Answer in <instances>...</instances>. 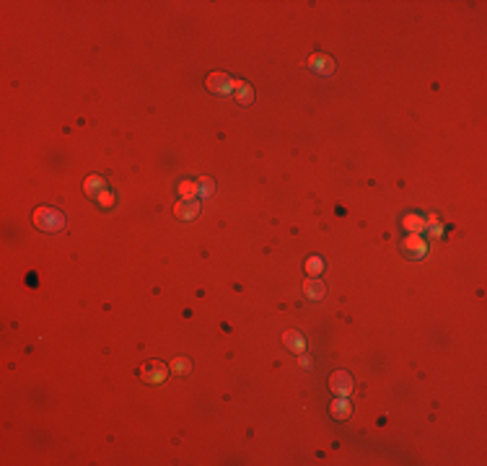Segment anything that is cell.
I'll return each mask as SVG.
<instances>
[{"mask_svg": "<svg viewBox=\"0 0 487 466\" xmlns=\"http://www.w3.org/2000/svg\"><path fill=\"white\" fill-rule=\"evenodd\" d=\"M31 220L44 233H57V231L65 228V215L57 208H37L34 215H31Z\"/></svg>", "mask_w": 487, "mask_h": 466, "instance_id": "obj_1", "label": "cell"}, {"mask_svg": "<svg viewBox=\"0 0 487 466\" xmlns=\"http://www.w3.org/2000/svg\"><path fill=\"white\" fill-rule=\"evenodd\" d=\"M140 376L148 381V383H164L166 376H169V368L161 363V360H151L140 368Z\"/></svg>", "mask_w": 487, "mask_h": 466, "instance_id": "obj_2", "label": "cell"}, {"mask_svg": "<svg viewBox=\"0 0 487 466\" xmlns=\"http://www.w3.org/2000/svg\"><path fill=\"white\" fill-rule=\"evenodd\" d=\"M329 388H332L337 396H350V391H353V376L347 373V370H337V373H332V378H329Z\"/></svg>", "mask_w": 487, "mask_h": 466, "instance_id": "obj_3", "label": "cell"}, {"mask_svg": "<svg viewBox=\"0 0 487 466\" xmlns=\"http://www.w3.org/2000/svg\"><path fill=\"white\" fill-rule=\"evenodd\" d=\"M236 86L231 81V76L226 73H213L210 78H207V91H213V94H231Z\"/></svg>", "mask_w": 487, "mask_h": 466, "instance_id": "obj_4", "label": "cell"}, {"mask_svg": "<svg viewBox=\"0 0 487 466\" xmlns=\"http://www.w3.org/2000/svg\"><path fill=\"white\" fill-rule=\"evenodd\" d=\"M303 293H306L311 301H319V298L327 295V285H324L319 277H309V280L303 283Z\"/></svg>", "mask_w": 487, "mask_h": 466, "instance_id": "obj_5", "label": "cell"}, {"mask_svg": "<svg viewBox=\"0 0 487 466\" xmlns=\"http://www.w3.org/2000/svg\"><path fill=\"white\" fill-rule=\"evenodd\" d=\"M197 213H200V205L194 202V199H189V202H179V205H176V218H182V220H192Z\"/></svg>", "mask_w": 487, "mask_h": 466, "instance_id": "obj_6", "label": "cell"}, {"mask_svg": "<svg viewBox=\"0 0 487 466\" xmlns=\"http://www.w3.org/2000/svg\"><path fill=\"white\" fill-rule=\"evenodd\" d=\"M402 249H404V251H412L409 256H414V259H420V256L425 254V244L417 238V236H409V238L402 244Z\"/></svg>", "mask_w": 487, "mask_h": 466, "instance_id": "obj_7", "label": "cell"}, {"mask_svg": "<svg viewBox=\"0 0 487 466\" xmlns=\"http://www.w3.org/2000/svg\"><path fill=\"white\" fill-rule=\"evenodd\" d=\"M285 345L296 352H303L306 350V340L298 334V331H285Z\"/></svg>", "mask_w": 487, "mask_h": 466, "instance_id": "obj_8", "label": "cell"}, {"mask_svg": "<svg viewBox=\"0 0 487 466\" xmlns=\"http://www.w3.org/2000/svg\"><path fill=\"white\" fill-rule=\"evenodd\" d=\"M332 415H334V420H347V417H350V404L345 402V396H339L337 402L332 404Z\"/></svg>", "mask_w": 487, "mask_h": 466, "instance_id": "obj_9", "label": "cell"}, {"mask_svg": "<svg viewBox=\"0 0 487 466\" xmlns=\"http://www.w3.org/2000/svg\"><path fill=\"white\" fill-rule=\"evenodd\" d=\"M101 189H104V179H101V176H91V179L86 181V194L96 197V194H101Z\"/></svg>", "mask_w": 487, "mask_h": 466, "instance_id": "obj_10", "label": "cell"}, {"mask_svg": "<svg viewBox=\"0 0 487 466\" xmlns=\"http://www.w3.org/2000/svg\"><path fill=\"white\" fill-rule=\"evenodd\" d=\"M171 368H174V373H179V376H189V373H192V363H189L187 358H176V360L171 363Z\"/></svg>", "mask_w": 487, "mask_h": 466, "instance_id": "obj_11", "label": "cell"}, {"mask_svg": "<svg viewBox=\"0 0 487 466\" xmlns=\"http://www.w3.org/2000/svg\"><path fill=\"white\" fill-rule=\"evenodd\" d=\"M236 88H239L236 99H239L241 104H251V99H254V94H251V86H249V83H241V86H236Z\"/></svg>", "mask_w": 487, "mask_h": 466, "instance_id": "obj_12", "label": "cell"}, {"mask_svg": "<svg viewBox=\"0 0 487 466\" xmlns=\"http://www.w3.org/2000/svg\"><path fill=\"white\" fill-rule=\"evenodd\" d=\"M314 65H319V68H316V73H321V76H332V70H334V68H332V60H329V57H327V60H324V57H316V60H314Z\"/></svg>", "mask_w": 487, "mask_h": 466, "instance_id": "obj_13", "label": "cell"}, {"mask_svg": "<svg viewBox=\"0 0 487 466\" xmlns=\"http://www.w3.org/2000/svg\"><path fill=\"white\" fill-rule=\"evenodd\" d=\"M213 189H215V181H213V179H207V176L200 179V194H202V197H213Z\"/></svg>", "mask_w": 487, "mask_h": 466, "instance_id": "obj_14", "label": "cell"}, {"mask_svg": "<svg viewBox=\"0 0 487 466\" xmlns=\"http://www.w3.org/2000/svg\"><path fill=\"white\" fill-rule=\"evenodd\" d=\"M404 226H407V228H423V220L412 215V218H404Z\"/></svg>", "mask_w": 487, "mask_h": 466, "instance_id": "obj_15", "label": "cell"}, {"mask_svg": "<svg viewBox=\"0 0 487 466\" xmlns=\"http://www.w3.org/2000/svg\"><path fill=\"white\" fill-rule=\"evenodd\" d=\"M309 267H311V270H319V267H321V262H319V259H311V262H309Z\"/></svg>", "mask_w": 487, "mask_h": 466, "instance_id": "obj_16", "label": "cell"}]
</instances>
